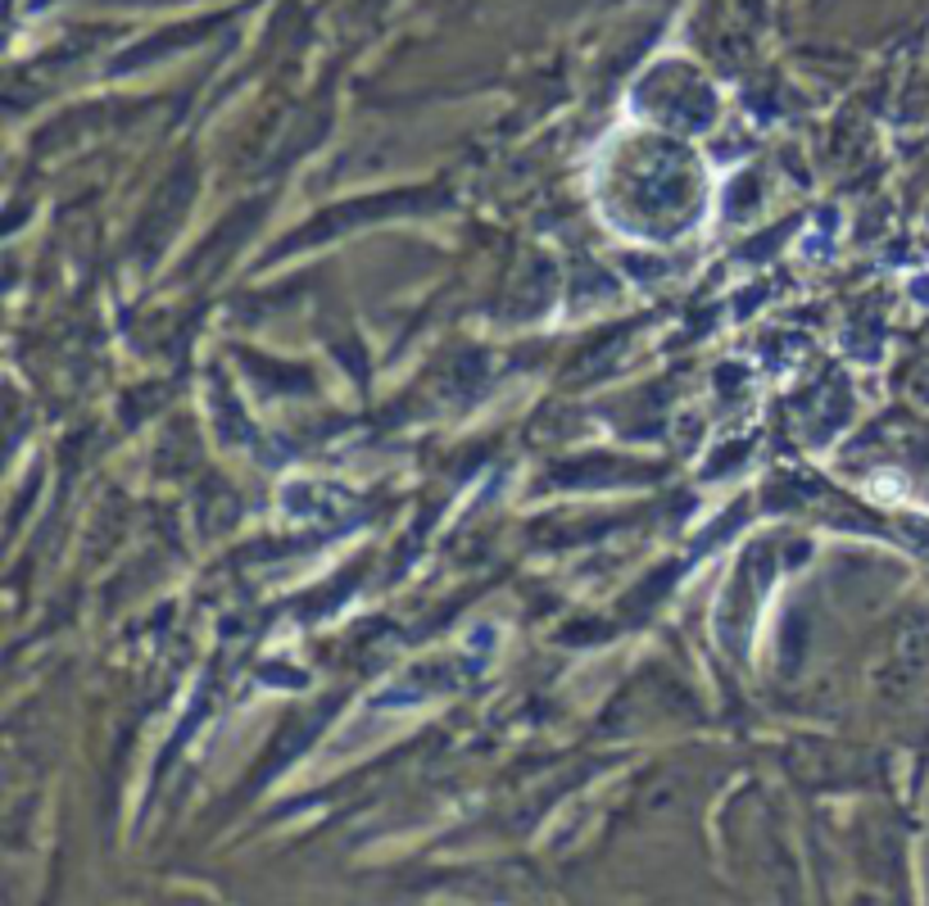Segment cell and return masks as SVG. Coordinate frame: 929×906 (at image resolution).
<instances>
[{"label":"cell","mask_w":929,"mask_h":906,"mask_svg":"<svg viewBox=\"0 0 929 906\" xmlns=\"http://www.w3.org/2000/svg\"><path fill=\"white\" fill-rule=\"evenodd\" d=\"M871 495H875V499H884V504H898V499L907 495V480L884 472V476H875V480H871Z\"/></svg>","instance_id":"6da1fadb"}]
</instances>
